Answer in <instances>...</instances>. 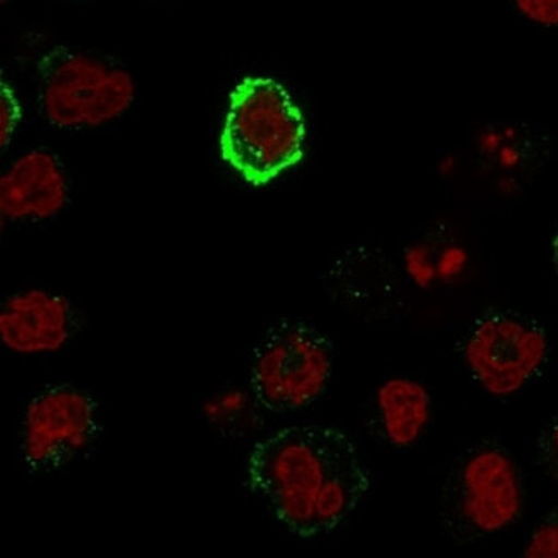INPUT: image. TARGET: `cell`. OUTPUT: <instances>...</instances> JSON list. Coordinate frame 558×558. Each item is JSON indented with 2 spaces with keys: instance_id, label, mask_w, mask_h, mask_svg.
<instances>
[{
  "instance_id": "obj_1",
  "label": "cell",
  "mask_w": 558,
  "mask_h": 558,
  "mask_svg": "<svg viewBox=\"0 0 558 558\" xmlns=\"http://www.w3.org/2000/svg\"><path fill=\"white\" fill-rule=\"evenodd\" d=\"M246 482L286 530L312 539L333 533L356 512L372 476L348 433L298 425L253 447Z\"/></svg>"
},
{
  "instance_id": "obj_2",
  "label": "cell",
  "mask_w": 558,
  "mask_h": 558,
  "mask_svg": "<svg viewBox=\"0 0 558 558\" xmlns=\"http://www.w3.org/2000/svg\"><path fill=\"white\" fill-rule=\"evenodd\" d=\"M306 121L289 89L268 76H244L227 100L219 148L250 186L264 187L300 166Z\"/></svg>"
},
{
  "instance_id": "obj_3",
  "label": "cell",
  "mask_w": 558,
  "mask_h": 558,
  "mask_svg": "<svg viewBox=\"0 0 558 558\" xmlns=\"http://www.w3.org/2000/svg\"><path fill=\"white\" fill-rule=\"evenodd\" d=\"M37 101L50 126L92 131L124 118L138 97V83L112 57L71 45H52L35 62Z\"/></svg>"
},
{
  "instance_id": "obj_4",
  "label": "cell",
  "mask_w": 558,
  "mask_h": 558,
  "mask_svg": "<svg viewBox=\"0 0 558 558\" xmlns=\"http://www.w3.org/2000/svg\"><path fill=\"white\" fill-rule=\"evenodd\" d=\"M524 510V486L514 459L497 444L474 447L453 464L441 485V530L470 545L514 526Z\"/></svg>"
},
{
  "instance_id": "obj_5",
  "label": "cell",
  "mask_w": 558,
  "mask_h": 558,
  "mask_svg": "<svg viewBox=\"0 0 558 558\" xmlns=\"http://www.w3.org/2000/svg\"><path fill=\"white\" fill-rule=\"evenodd\" d=\"M333 375V345L315 325L276 322L250 360V393L270 413H294L318 401Z\"/></svg>"
},
{
  "instance_id": "obj_6",
  "label": "cell",
  "mask_w": 558,
  "mask_h": 558,
  "mask_svg": "<svg viewBox=\"0 0 558 558\" xmlns=\"http://www.w3.org/2000/svg\"><path fill=\"white\" fill-rule=\"evenodd\" d=\"M104 429L100 402L71 384L44 387L26 402L17 432V456L29 474H52L85 458Z\"/></svg>"
},
{
  "instance_id": "obj_7",
  "label": "cell",
  "mask_w": 558,
  "mask_h": 558,
  "mask_svg": "<svg viewBox=\"0 0 558 558\" xmlns=\"http://www.w3.org/2000/svg\"><path fill=\"white\" fill-rule=\"evenodd\" d=\"M548 356L545 328L515 312H488L464 340V360L486 392L509 397L542 372Z\"/></svg>"
},
{
  "instance_id": "obj_8",
  "label": "cell",
  "mask_w": 558,
  "mask_h": 558,
  "mask_svg": "<svg viewBox=\"0 0 558 558\" xmlns=\"http://www.w3.org/2000/svg\"><path fill=\"white\" fill-rule=\"evenodd\" d=\"M82 327L77 304L52 289H23L9 294L0 306V342L17 356L59 354Z\"/></svg>"
},
{
  "instance_id": "obj_9",
  "label": "cell",
  "mask_w": 558,
  "mask_h": 558,
  "mask_svg": "<svg viewBox=\"0 0 558 558\" xmlns=\"http://www.w3.org/2000/svg\"><path fill=\"white\" fill-rule=\"evenodd\" d=\"M71 202V181L62 158L37 146L14 158L0 175V219L41 223L57 219Z\"/></svg>"
},
{
  "instance_id": "obj_10",
  "label": "cell",
  "mask_w": 558,
  "mask_h": 558,
  "mask_svg": "<svg viewBox=\"0 0 558 558\" xmlns=\"http://www.w3.org/2000/svg\"><path fill=\"white\" fill-rule=\"evenodd\" d=\"M377 411L385 440L405 449L420 440L432 416L428 389L411 378H389L378 387Z\"/></svg>"
},
{
  "instance_id": "obj_11",
  "label": "cell",
  "mask_w": 558,
  "mask_h": 558,
  "mask_svg": "<svg viewBox=\"0 0 558 558\" xmlns=\"http://www.w3.org/2000/svg\"><path fill=\"white\" fill-rule=\"evenodd\" d=\"M23 118H25V109L17 97L16 89L2 74L0 77V150L5 151L11 146Z\"/></svg>"
},
{
  "instance_id": "obj_12",
  "label": "cell",
  "mask_w": 558,
  "mask_h": 558,
  "mask_svg": "<svg viewBox=\"0 0 558 558\" xmlns=\"http://www.w3.org/2000/svg\"><path fill=\"white\" fill-rule=\"evenodd\" d=\"M521 558H558V506L531 531Z\"/></svg>"
},
{
  "instance_id": "obj_13",
  "label": "cell",
  "mask_w": 558,
  "mask_h": 558,
  "mask_svg": "<svg viewBox=\"0 0 558 558\" xmlns=\"http://www.w3.org/2000/svg\"><path fill=\"white\" fill-rule=\"evenodd\" d=\"M250 399H253L252 393L247 396V393L241 392V390H227V392L211 397L210 401L203 408V411H205L208 420L215 426L229 428V426H234V421L241 414L244 416V409H246Z\"/></svg>"
},
{
  "instance_id": "obj_14",
  "label": "cell",
  "mask_w": 558,
  "mask_h": 558,
  "mask_svg": "<svg viewBox=\"0 0 558 558\" xmlns=\"http://www.w3.org/2000/svg\"><path fill=\"white\" fill-rule=\"evenodd\" d=\"M536 453L546 476L558 485V416L548 421L539 432Z\"/></svg>"
},
{
  "instance_id": "obj_15",
  "label": "cell",
  "mask_w": 558,
  "mask_h": 558,
  "mask_svg": "<svg viewBox=\"0 0 558 558\" xmlns=\"http://www.w3.org/2000/svg\"><path fill=\"white\" fill-rule=\"evenodd\" d=\"M515 8L536 25L558 26V0H519Z\"/></svg>"
},
{
  "instance_id": "obj_16",
  "label": "cell",
  "mask_w": 558,
  "mask_h": 558,
  "mask_svg": "<svg viewBox=\"0 0 558 558\" xmlns=\"http://www.w3.org/2000/svg\"><path fill=\"white\" fill-rule=\"evenodd\" d=\"M554 262H555V268H557V274H558V231H557V234H555V239H554Z\"/></svg>"
}]
</instances>
